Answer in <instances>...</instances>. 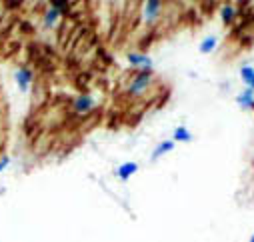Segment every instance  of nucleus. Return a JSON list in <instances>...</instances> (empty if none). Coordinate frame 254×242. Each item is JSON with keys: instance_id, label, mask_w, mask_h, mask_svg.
I'll return each instance as SVG.
<instances>
[{"instance_id": "1", "label": "nucleus", "mask_w": 254, "mask_h": 242, "mask_svg": "<svg viewBox=\"0 0 254 242\" xmlns=\"http://www.w3.org/2000/svg\"><path fill=\"white\" fill-rule=\"evenodd\" d=\"M156 86V76L154 70L150 72H134L124 82V94L132 100H142L144 96L150 94V90Z\"/></svg>"}, {"instance_id": "2", "label": "nucleus", "mask_w": 254, "mask_h": 242, "mask_svg": "<svg viewBox=\"0 0 254 242\" xmlns=\"http://www.w3.org/2000/svg\"><path fill=\"white\" fill-rule=\"evenodd\" d=\"M164 14V0H142L140 20L146 28H154Z\"/></svg>"}, {"instance_id": "3", "label": "nucleus", "mask_w": 254, "mask_h": 242, "mask_svg": "<svg viewBox=\"0 0 254 242\" xmlns=\"http://www.w3.org/2000/svg\"><path fill=\"white\" fill-rule=\"evenodd\" d=\"M126 62H128V66L134 72H150V70H154V60L146 52H138V50L128 52L126 54Z\"/></svg>"}, {"instance_id": "4", "label": "nucleus", "mask_w": 254, "mask_h": 242, "mask_svg": "<svg viewBox=\"0 0 254 242\" xmlns=\"http://www.w3.org/2000/svg\"><path fill=\"white\" fill-rule=\"evenodd\" d=\"M98 106V100L92 94H78L72 98V110L78 116H88L90 112H94Z\"/></svg>"}, {"instance_id": "5", "label": "nucleus", "mask_w": 254, "mask_h": 242, "mask_svg": "<svg viewBox=\"0 0 254 242\" xmlns=\"http://www.w3.org/2000/svg\"><path fill=\"white\" fill-rule=\"evenodd\" d=\"M32 80H34V72L28 66H16L14 68V82H16V86L22 94H26L30 90Z\"/></svg>"}, {"instance_id": "6", "label": "nucleus", "mask_w": 254, "mask_h": 242, "mask_svg": "<svg viewBox=\"0 0 254 242\" xmlns=\"http://www.w3.org/2000/svg\"><path fill=\"white\" fill-rule=\"evenodd\" d=\"M138 170H140L138 162H122V164L116 166L114 174H116V178L120 180V182H126V180H130L134 174H138Z\"/></svg>"}, {"instance_id": "7", "label": "nucleus", "mask_w": 254, "mask_h": 242, "mask_svg": "<svg viewBox=\"0 0 254 242\" xmlns=\"http://www.w3.org/2000/svg\"><path fill=\"white\" fill-rule=\"evenodd\" d=\"M174 148H176V142H174L172 138L160 140V142H158V144L152 148V152H150V162H158L160 158H164L166 154H170Z\"/></svg>"}, {"instance_id": "8", "label": "nucleus", "mask_w": 254, "mask_h": 242, "mask_svg": "<svg viewBox=\"0 0 254 242\" xmlns=\"http://www.w3.org/2000/svg\"><path fill=\"white\" fill-rule=\"evenodd\" d=\"M218 14H220V20H222V24H224V26L234 24V22H236V18H238V10H236V6H234V4H222Z\"/></svg>"}, {"instance_id": "9", "label": "nucleus", "mask_w": 254, "mask_h": 242, "mask_svg": "<svg viewBox=\"0 0 254 242\" xmlns=\"http://www.w3.org/2000/svg\"><path fill=\"white\" fill-rule=\"evenodd\" d=\"M236 104H238L242 110H254V90L244 86V90L236 96Z\"/></svg>"}, {"instance_id": "10", "label": "nucleus", "mask_w": 254, "mask_h": 242, "mask_svg": "<svg viewBox=\"0 0 254 242\" xmlns=\"http://www.w3.org/2000/svg\"><path fill=\"white\" fill-rule=\"evenodd\" d=\"M192 132H190L184 124H180V126H176L174 130H172V140L176 142V144H188V142H192Z\"/></svg>"}, {"instance_id": "11", "label": "nucleus", "mask_w": 254, "mask_h": 242, "mask_svg": "<svg viewBox=\"0 0 254 242\" xmlns=\"http://www.w3.org/2000/svg\"><path fill=\"white\" fill-rule=\"evenodd\" d=\"M216 46H218V36L208 34V36H204V38L200 40L198 52H200V54H212V52L216 50Z\"/></svg>"}, {"instance_id": "12", "label": "nucleus", "mask_w": 254, "mask_h": 242, "mask_svg": "<svg viewBox=\"0 0 254 242\" xmlns=\"http://www.w3.org/2000/svg\"><path fill=\"white\" fill-rule=\"evenodd\" d=\"M48 8H54L60 16H68L72 10V2L70 0H48Z\"/></svg>"}, {"instance_id": "13", "label": "nucleus", "mask_w": 254, "mask_h": 242, "mask_svg": "<svg viewBox=\"0 0 254 242\" xmlns=\"http://www.w3.org/2000/svg\"><path fill=\"white\" fill-rule=\"evenodd\" d=\"M60 20H62V16H60L54 8H48V10L44 12V16H42V24H44L46 30H54Z\"/></svg>"}, {"instance_id": "14", "label": "nucleus", "mask_w": 254, "mask_h": 242, "mask_svg": "<svg viewBox=\"0 0 254 242\" xmlns=\"http://www.w3.org/2000/svg\"><path fill=\"white\" fill-rule=\"evenodd\" d=\"M252 76H254V66H250V64H244V66L240 68V82H242L244 86H250V82H252Z\"/></svg>"}, {"instance_id": "15", "label": "nucleus", "mask_w": 254, "mask_h": 242, "mask_svg": "<svg viewBox=\"0 0 254 242\" xmlns=\"http://www.w3.org/2000/svg\"><path fill=\"white\" fill-rule=\"evenodd\" d=\"M10 166V156L8 154H0V174Z\"/></svg>"}, {"instance_id": "16", "label": "nucleus", "mask_w": 254, "mask_h": 242, "mask_svg": "<svg viewBox=\"0 0 254 242\" xmlns=\"http://www.w3.org/2000/svg\"><path fill=\"white\" fill-rule=\"evenodd\" d=\"M246 88H252V90H254V76H252V82H250V86H246Z\"/></svg>"}, {"instance_id": "17", "label": "nucleus", "mask_w": 254, "mask_h": 242, "mask_svg": "<svg viewBox=\"0 0 254 242\" xmlns=\"http://www.w3.org/2000/svg\"><path fill=\"white\" fill-rule=\"evenodd\" d=\"M248 242H254V234H252V236H250V238H248Z\"/></svg>"}]
</instances>
